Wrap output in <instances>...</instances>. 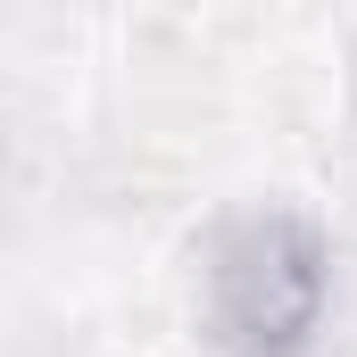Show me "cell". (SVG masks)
<instances>
[{
    "label": "cell",
    "instance_id": "obj_1",
    "mask_svg": "<svg viewBox=\"0 0 357 357\" xmlns=\"http://www.w3.org/2000/svg\"><path fill=\"white\" fill-rule=\"evenodd\" d=\"M333 291V258L316 241V225L299 216H250L216 241V274H208V307L225 349L241 357H291Z\"/></svg>",
    "mask_w": 357,
    "mask_h": 357
}]
</instances>
